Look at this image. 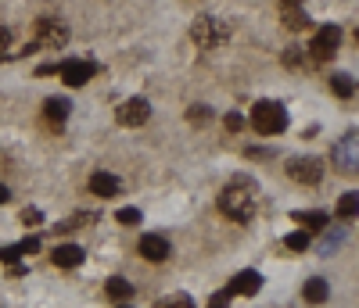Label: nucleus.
Segmentation results:
<instances>
[{"label": "nucleus", "mask_w": 359, "mask_h": 308, "mask_svg": "<svg viewBox=\"0 0 359 308\" xmlns=\"http://www.w3.org/2000/svg\"><path fill=\"white\" fill-rule=\"evenodd\" d=\"M69 43V29L62 22H54V18H40L36 22V40L33 47H43V50H62Z\"/></svg>", "instance_id": "obj_4"}, {"label": "nucleus", "mask_w": 359, "mask_h": 308, "mask_svg": "<svg viewBox=\"0 0 359 308\" xmlns=\"http://www.w3.org/2000/svg\"><path fill=\"white\" fill-rule=\"evenodd\" d=\"M291 4H298V0H284V8H291Z\"/></svg>", "instance_id": "obj_34"}, {"label": "nucleus", "mask_w": 359, "mask_h": 308, "mask_svg": "<svg viewBox=\"0 0 359 308\" xmlns=\"http://www.w3.org/2000/svg\"><path fill=\"white\" fill-rule=\"evenodd\" d=\"M8 43H11V36H8V29H0V54L8 50Z\"/></svg>", "instance_id": "obj_32"}, {"label": "nucleus", "mask_w": 359, "mask_h": 308, "mask_svg": "<svg viewBox=\"0 0 359 308\" xmlns=\"http://www.w3.org/2000/svg\"><path fill=\"white\" fill-rule=\"evenodd\" d=\"M294 223H302V230H306V233H313V230L320 233V230H327V211H320V208H316V211H313V208L294 211Z\"/></svg>", "instance_id": "obj_14"}, {"label": "nucleus", "mask_w": 359, "mask_h": 308, "mask_svg": "<svg viewBox=\"0 0 359 308\" xmlns=\"http://www.w3.org/2000/svg\"><path fill=\"white\" fill-rule=\"evenodd\" d=\"M22 251H18V244H11V248H0V262H8V265H18Z\"/></svg>", "instance_id": "obj_26"}, {"label": "nucleus", "mask_w": 359, "mask_h": 308, "mask_svg": "<svg viewBox=\"0 0 359 308\" xmlns=\"http://www.w3.org/2000/svg\"><path fill=\"white\" fill-rule=\"evenodd\" d=\"M341 240H345V230H334L331 237H327V244H323V255H334Z\"/></svg>", "instance_id": "obj_24"}, {"label": "nucleus", "mask_w": 359, "mask_h": 308, "mask_svg": "<svg viewBox=\"0 0 359 308\" xmlns=\"http://www.w3.org/2000/svg\"><path fill=\"white\" fill-rule=\"evenodd\" d=\"M230 298H233L230 290H219V294H212V301H208V308H226V304H230Z\"/></svg>", "instance_id": "obj_30"}, {"label": "nucleus", "mask_w": 359, "mask_h": 308, "mask_svg": "<svg viewBox=\"0 0 359 308\" xmlns=\"http://www.w3.org/2000/svg\"><path fill=\"white\" fill-rule=\"evenodd\" d=\"M83 248H76V244H62V248L54 251V265L57 269H76V265H83Z\"/></svg>", "instance_id": "obj_13"}, {"label": "nucleus", "mask_w": 359, "mask_h": 308, "mask_svg": "<svg viewBox=\"0 0 359 308\" xmlns=\"http://www.w3.org/2000/svg\"><path fill=\"white\" fill-rule=\"evenodd\" d=\"M241 126H245V118L237 115V111H230V115H226V130H233V133H237V130H241Z\"/></svg>", "instance_id": "obj_31"}, {"label": "nucleus", "mask_w": 359, "mask_h": 308, "mask_svg": "<svg viewBox=\"0 0 359 308\" xmlns=\"http://www.w3.org/2000/svg\"><path fill=\"white\" fill-rule=\"evenodd\" d=\"M284 248H287V251H306V248H309V233H306V230L287 233V237H284Z\"/></svg>", "instance_id": "obj_18"}, {"label": "nucleus", "mask_w": 359, "mask_h": 308, "mask_svg": "<svg viewBox=\"0 0 359 308\" xmlns=\"http://www.w3.org/2000/svg\"><path fill=\"white\" fill-rule=\"evenodd\" d=\"M331 90H334L338 97H352L355 94V83H352V76H334L331 79Z\"/></svg>", "instance_id": "obj_19"}, {"label": "nucleus", "mask_w": 359, "mask_h": 308, "mask_svg": "<svg viewBox=\"0 0 359 308\" xmlns=\"http://www.w3.org/2000/svg\"><path fill=\"white\" fill-rule=\"evenodd\" d=\"M338 47H341V29L338 25H320L313 43H309V54H313V61H331Z\"/></svg>", "instance_id": "obj_5"}, {"label": "nucleus", "mask_w": 359, "mask_h": 308, "mask_svg": "<svg viewBox=\"0 0 359 308\" xmlns=\"http://www.w3.org/2000/svg\"><path fill=\"white\" fill-rule=\"evenodd\" d=\"M18 251H22V255H36V251H40V237H25V240L18 244Z\"/></svg>", "instance_id": "obj_27"}, {"label": "nucleus", "mask_w": 359, "mask_h": 308, "mask_svg": "<svg viewBox=\"0 0 359 308\" xmlns=\"http://www.w3.org/2000/svg\"><path fill=\"white\" fill-rule=\"evenodd\" d=\"M155 308H194V301H191L187 294H169V298H162Z\"/></svg>", "instance_id": "obj_21"}, {"label": "nucleus", "mask_w": 359, "mask_h": 308, "mask_svg": "<svg viewBox=\"0 0 359 308\" xmlns=\"http://www.w3.org/2000/svg\"><path fill=\"white\" fill-rule=\"evenodd\" d=\"M284 25H291V29H306L309 18L298 11V4H291V8H284Z\"/></svg>", "instance_id": "obj_20"}, {"label": "nucleus", "mask_w": 359, "mask_h": 308, "mask_svg": "<svg viewBox=\"0 0 359 308\" xmlns=\"http://www.w3.org/2000/svg\"><path fill=\"white\" fill-rule=\"evenodd\" d=\"M191 40H194L198 47H205V50L223 47V43L230 40V25L219 22V18H212V15H201V18H194V25H191Z\"/></svg>", "instance_id": "obj_2"}, {"label": "nucleus", "mask_w": 359, "mask_h": 308, "mask_svg": "<svg viewBox=\"0 0 359 308\" xmlns=\"http://www.w3.org/2000/svg\"><path fill=\"white\" fill-rule=\"evenodd\" d=\"M90 194L115 197V194H118V179H115L111 172H94V176H90Z\"/></svg>", "instance_id": "obj_12"}, {"label": "nucleus", "mask_w": 359, "mask_h": 308, "mask_svg": "<svg viewBox=\"0 0 359 308\" xmlns=\"http://www.w3.org/2000/svg\"><path fill=\"white\" fill-rule=\"evenodd\" d=\"M115 223L137 226V223H140V208H118V211H115Z\"/></svg>", "instance_id": "obj_22"}, {"label": "nucleus", "mask_w": 359, "mask_h": 308, "mask_svg": "<svg viewBox=\"0 0 359 308\" xmlns=\"http://www.w3.org/2000/svg\"><path fill=\"white\" fill-rule=\"evenodd\" d=\"M259 287H262V276H259L255 269H245V272H237V276H233L226 290L237 298V294H255Z\"/></svg>", "instance_id": "obj_10"}, {"label": "nucleus", "mask_w": 359, "mask_h": 308, "mask_svg": "<svg viewBox=\"0 0 359 308\" xmlns=\"http://www.w3.org/2000/svg\"><path fill=\"white\" fill-rule=\"evenodd\" d=\"M252 126L262 133V136H277L287 130V111L277 104V101H259L252 108Z\"/></svg>", "instance_id": "obj_3"}, {"label": "nucleus", "mask_w": 359, "mask_h": 308, "mask_svg": "<svg viewBox=\"0 0 359 308\" xmlns=\"http://www.w3.org/2000/svg\"><path fill=\"white\" fill-rule=\"evenodd\" d=\"M62 79H65V86H86L90 79H94V72H97V65H90V61H79V57H72V61H62Z\"/></svg>", "instance_id": "obj_8"}, {"label": "nucleus", "mask_w": 359, "mask_h": 308, "mask_svg": "<svg viewBox=\"0 0 359 308\" xmlns=\"http://www.w3.org/2000/svg\"><path fill=\"white\" fill-rule=\"evenodd\" d=\"M104 290H108L111 301H130V298H133V284L123 280V276H111V280L104 284Z\"/></svg>", "instance_id": "obj_15"}, {"label": "nucleus", "mask_w": 359, "mask_h": 308, "mask_svg": "<svg viewBox=\"0 0 359 308\" xmlns=\"http://www.w3.org/2000/svg\"><path fill=\"white\" fill-rule=\"evenodd\" d=\"M255 208H259V187L248 176H233L219 194V211L230 215V219H237V223H252Z\"/></svg>", "instance_id": "obj_1"}, {"label": "nucleus", "mask_w": 359, "mask_h": 308, "mask_svg": "<svg viewBox=\"0 0 359 308\" xmlns=\"http://www.w3.org/2000/svg\"><path fill=\"white\" fill-rule=\"evenodd\" d=\"M355 208H359L355 194H345V197L338 201V215H341V219H352V215H355Z\"/></svg>", "instance_id": "obj_23"}, {"label": "nucleus", "mask_w": 359, "mask_h": 308, "mask_svg": "<svg viewBox=\"0 0 359 308\" xmlns=\"http://www.w3.org/2000/svg\"><path fill=\"white\" fill-rule=\"evenodd\" d=\"M302 294H306V301H309V304H320V301H327V294H331V290H327V284H323V280H316V276H313V280L306 284V290H302Z\"/></svg>", "instance_id": "obj_17"}, {"label": "nucleus", "mask_w": 359, "mask_h": 308, "mask_svg": "<svg viewBox=\"0 0 359 308\" xmlns=\"http://www.w3.org/2000/svg\"><path fill=\"white\" fill-rule=\"evenodd\" d=\"M187 118L194 122V126H198V122H208V118H212V111H208L205 104H194L191 111H187Z\"/></svg>", "instance_id": "obj_25"}, {"label": "nucleus", "mask_w": 359, "mask_h": 308, "mask_svg": "<svg viewBox=\"0 0 359 308\" xmlns=\"http://www.w3.org/2000/svg\"><path fill=\"white\" fill-rule=\"evenodd\" d=\"M43 108H47V118H50V122H65V118H69V108H72V104H69L65 97H50V101H47Z\"/></svg>", "instance_id": "obj_16"}, {"label": "nucleus", "mask_w": 359, "mask_h": 308, "mask_svg": "<svg viewBox=\"0 0 359 308\" xmlns=\"http://www.w3.org/2000/svg\"><path fill=\"white\" fill-rule=\"evenodd\" d=\"M287 176L294 183H302V187H316V183L323 179V165L316 158H291L287 162Z\"/></svg>", "instance_id": "obj_6"}, {"label": "nucleus", "mask_w": 359, "mask_h": 308, "mask_svg": "<svg viewBox=\"0 0 359 308\" xmlns=\"http://www.w3.org/2000/svg\"><path fill=\"white\" fill-rule=\"evenodd\" d=\"M22 223H25V226H36V223H43L40 208H25V211H22Z\"/></svg>", "instance_id": "obj_29"}, {"label": "nucleus", "mask_w": 359, "mask_h": 308, "mask_svg": "<svg viewBox=\"0 0 359 308\" xmlns=\"http://www.w3.org/2000/svg\"><path fill=\"white\" fill-rule=\"evenodd\" d=\"M284 65H291V69H302V50H298V47H287V54H284Z\"/></svg>", "instance_id": "obj_28"}, {"label": "nucleus", "mask_w": 359, "mask_h": 308, "mask_svg": "<svg viewBox=\"0 0 359 308\" xmlns=\"http://www.w3.org/2000/svg\"><path fill=\"white\" fill-rule=\"evenodd\" d=\"M8 197H11V194H8V187H4V183H0V204H4Z\"/></svg>", "instance_id": "obj_33"}, {"label": "nucleus", "mask_w": 359, "mask_h": 308, "mask_svg": "<svg viewBox=\"0 0 359 308\" xmlns=\"http://www.w3.org/2000/svg\"><path fill=\"white\" fill-rule=\"evenodd\" d=\"M137 251H140V255H144L147 262H165L172 248H169V240H165L162 233H144V237H140V248H137Z\"/></svg>", "instance_id": "obj_9"}, {"label": "nucleus", "mask_w": 359, "mask_h": 308, "mask_svg": "<svg viewBox=\"0 0 359 308\" xmlns=\"http://www.w3.org/2000/svg\"><path fill=\"white\" fill-rule=\"evenodd\" d=\"M147 115H151V104H147L144 97H130L123 108L115 111L118 126H126V130H133V126H144V122H147Z\"/></svg>", "instance_id": "obj_7"}, {"label": "nucleus", "mask_w": 359, "mask_h": 308, "mask_svg": "<svg viewBox=\"0 0 359 308\" xmlns=\"http://www.w3.org/2000/svg\"><path fill=\"white\" fill-rule=\"evenodd\" d=\"M334 162H338L341 172H355V130L345 136V144L334 147Z\"/></svg>", "instance_id": "obj_11"}]
</instances>
